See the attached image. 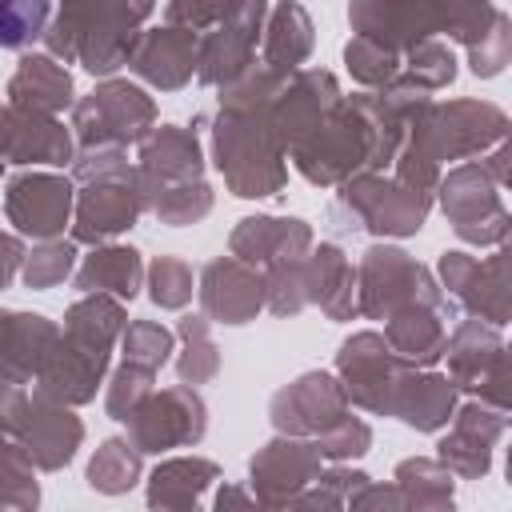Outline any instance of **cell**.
<instances>
[{
    "label": "cell",
    "mask_w": 512,
    "mask_h": 512,
    "mask_svg": "<svg viewBox=\"0 0 512 512\" xmlns=\"http://www.w3.org/2000/svg\"><path fill=\"white\" fill-rule=\"evenodd\" d=\"M48 0H0V48H24L44 32Z\"/></svg>",
    "instance_id": "obj_1"
}]
</instances>
